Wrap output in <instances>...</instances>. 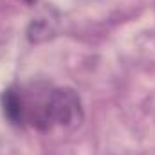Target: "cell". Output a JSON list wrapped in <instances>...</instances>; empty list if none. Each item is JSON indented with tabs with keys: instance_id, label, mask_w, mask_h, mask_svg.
Returning a JSON list of instances; mask_svg holds the SVG:
<instances>
[{
	"instance_id": "obj_1",
	"label": "cell",
	"mask_w": 155,
	"mask_h": 155,
	"mask_svg": "<svg viewBox=\"0 0 155 155\" xmlns=\"http://www.w3.org/2000/svg\"><path fill=\"white\" fill-rule=\"evenodd\" d=\"M45 116H47L49 128H52L54 124L65 128L78 126L83 121V108L78 92L69 87L52 88L47 96Z\"/></svg>"
},
{
	"instance_id": "obj_2",
	"label": "cell",
	"mask_w": 155,
	"mask_h": 155,
	"mask_svg": "<svg viewBox=\"0 0 155 155\" xmlns=\"http://www.w3.org/2000/svg\"><path fill=\"white\" fill-rule=\"evenodd\" d=\"M2 112L5 119L15 126H24L27 123L25 119V99L24 90L18 87H9L2 94Z\"/></svg>"
}]
</instances>
